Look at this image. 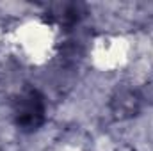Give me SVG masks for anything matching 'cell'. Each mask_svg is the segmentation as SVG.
I'll list each match as a JSON object with an SVG mask.
<instances>
[{
    "label": "cell",
    "instance_id": "obj_1",
    "mask_svg": "<svg viewBox=\"0 0 153 151\" xmlns=\"http://www.w3.org/2000/svg\"><path fill=\"white\" fill-rule=\"evenodd\" d=\"M14 115L20 126L38 128L45 119V101L36 89L22 93L14 103Z\"/></svg>",
    "mask_w": 153,
    "mask_h": 151
}]
</instances>
